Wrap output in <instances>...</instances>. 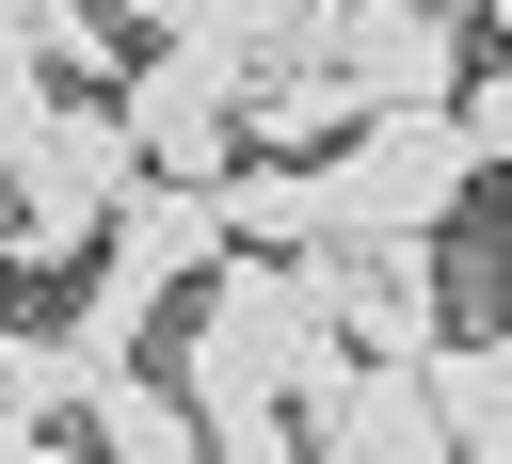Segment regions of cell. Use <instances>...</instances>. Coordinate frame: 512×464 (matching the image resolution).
<instances>
[{
  "label": "cell",
  "mask_w": 512,
  "mask_h": 464,
  "mask_svg": "<svg viewBox=\"0 0 512 464\" xmlns=\"http://www.w3.org/2000/svg\"><path fill=\"white\" fill-rule=\"evenodd\" d=\"M336 368H352V336H336V304H320L304 256H224L192 288V352H176L192 416H304Z\"/></svg>",
  "instance_id": "6da1fadb"
},
{
  "label": "cell",
  "mask_w": 512,
  "mask_h": 464,
  "mask_svg": "<svg viewBox=\"0 0 512 464\" xmlns=\"http://www.w3.org/2000/svg\"><path fill=\"white\" fill-rule=\"evenodd\" d=\"M0 256L16 272H96V240H112V208L144 192V144H128V96H48V128L0 160Z\"/></svg>",
  "instance_id": "7a4b0ae2"
},
{
  "label": "cell",
  "mask_w": 512,
  "mask_h": 464,
  "mask_svg": "<svg viewBox=\"0 0 512 464\" xmlns=\"http://www.w3.org/2000/svg\"><path fill=\"white\" fill-rule=\"evenodd\" d=\"M464 192H480L464 112H368V128L320 160V224H336V240H448ZM336 240H320V256H336Z\"/></svg>",
  "instance_id": "3957f363"
},
{
  "label": "cell",
  "mask_w": 512,
  "mask_h": 464,
  "mask_svg": "<svg viewBox=\"0 0 512 464\" xmlns=\"http://www.w3.org/2000/svg\"><path fill=\"white\" fill-rule=\"evenodd\" d=\"M240 48H144L112 96H128V144H144V176H176V192H224L240 176Z\"/></svg>",
  "instance_id": "277c9868"
},
{
  "label": "cell",
  "mask_w": 512,
  "mask_h": 464,
  "mask_svg": "<svg viewBox=\"0 0 512 464\" xmlns=\"http://www.w3.org/2000/svg\"><path fill=\"white\" fill-rule=\"evenodd\" d=\"M304 272H320V304H336L352 352H384V368H432L448 352V240H336Z\"/></svg>",
  "instance_id": "5b68a950"
},
{
  "label": "cell",
  "mask_w": 512,
  "mask_h": 464,
  "mask_svg": "<svg viewBox=\"0 0 512 464\" xmlns=\"http://www.w3.org/2000/svg\"><path fill=\"white\" fill-rule=\"evenodd\" d=\"M304 464H464V432H448V384H432V368H384V352H352V368L304 400Z\"/></svg>",
  "instance_id": "8992f818"
},
{
  "label": "cell",
  "mask_w": 512,
  "mask_h": 464,
  "mask_svg": "<svg viewBox=\"0 0 512 464\" xmlns=\"http://www.w3.org/2000/svg\"><path fill=\"white\" fill-rule=\"evenodd\" d=\"M336 64H352V96L368 112H464V16H432V0H336Z\"/></svg>",
  "instance_id": "52a82bcc"
},
{
  "label": "cell",
  "mask_w": 512,
  "mask_h": 464,
  "mask_svg": "<svg viewBox=\"0 0 512 464\" xmlns=\"http://www.w3.org/2000/svg\"><path fill=\"white\" fill-rule=\"evenodd\" d=\"M80 448H96V464H224L208 416H192V384H160V368H112V384L80 400Z\"/></svg>",
  "instance_id": "ba28073f"
},
{
  "label": "cell",
  "mask_w": 512,
  "mask_h": 464,
  "mask_svg": "<svg viewBox=\"0 0 512 464\" xmlns=\"http://www.w3.org/2000/svg\"><path fill=\"white\" fill-rule=\"evenodd\" d=\"M208 208H224L240 256H320V240H336V224H320V160H240Z\"/></svg>",
  "instance_id": "9c48e42d"
},
{
  "label": "cell",
  "mask_w": 512,
  "mask_h": 464,
  "mask_svg": "<svg viewBox=\"0 0 512 464\" xmlns=\"http://www.w3.org/2000/svg\"><path fill=\"white\" fill-rule=\"evenodd\" d=\"M112 16H128L144 48H240V64H256L272 32H304V0H112Z\"/></svg>",
  "instance_id": "30bf717a"
},
{
  "label": "cell",
  "mask_w": 512,
  "mask_h": 464,
  "mask_svg": "<svg viewBox=\"0 0 512 464\" xmlns=\"http://www.w3.org/2000/svg\"><path fill=\"white\" fill-rule=\"evenodd\" d=\"M48 96H64V80H48V64H32V48H16V32H0V160H16V144H32V128H48Z\"/></svg>",
  "instance_id": "8fae6325"
},
{
  "label": "cell",
  "mask_w": 512,
  "mask_h": 464,
  "mask_svg": "<svg viewBox=\"0 0 512 464\" xmlns=\"http://www.w3.org/2000/svg\"><path fill=\"white\" fill-rule=\"evenodd\" d=\"M224 464H304V416H208Z\"/></svg>",
  "instance_id": "7c38bea8"
},
{
  "label": "cell",
  "mask_w": 512,
  "mask_h": 464,
  "mask_svg": "<svg viewBox=\"0 0 512 464\" xmlns=\"http://www.w3.org/2000/svg\"><path fill=\"white\" fill-rule=\"evenodd\" d=\"M464 144H480V160H512V64H480V80H464Z\"/></svg>",
  "instance_id": "4fadbf2b"
},
{
  "label": "cell",
  "mask_w": 512,
  "mask_h": 464,
  "mask_svg": "<svg viewBox=\"0 0 512 464\" xmlns=\"http://www.w3.org/2000/svg\"><path fill=\"white\" fill-rule=\"evenodd\" d=\"M0 464H96L80 432H32V416H0Z\"/></svg>",
  "instance_id": "5bb4252c"
},
{
  "label": "cell",
  "mask_w": 512,
  "mask_h": 464,
  "mask_svg": "<svg viewBox=\"0 0 512 464\" xmlns=\"http://www.w3.org/2000/svg\"><path fill=\"white\" fill-rule=\"evenodd\" d=\"M480 352H496V368H512V320H496V336H480Z\"/></svg>",
  "instance_id": "9a60e30c"
},
{
  "label": "cell",
  "mask_w": 512,
  "mask_h": 464,
  "mask_svg": "<svg viewBox=\"0 0 512 464\" xmlns=\"http://www.w3.org/2000/svg\"><path fill=\"white\" fill-rule=\"evenodd\" d=\"M480 16H496V32H512V0H480Z\"/></svg>",
  "instance_id": "2e32d148"
},
{
  "label": "cell",
  "mask_w": 512,
  "mask_h": 464,
  "mask_svg": "<svg viewBox=\"0 0 512 464\" xmlns=\"http://www.w3.org/2000/svg\"><path fill=\"white\" fill-rule=\"evenodd\" d=\"M432 16H480V0H432Z\"/></svg>",
  "instance_id": "e0dca14e"
}]
</instances>
